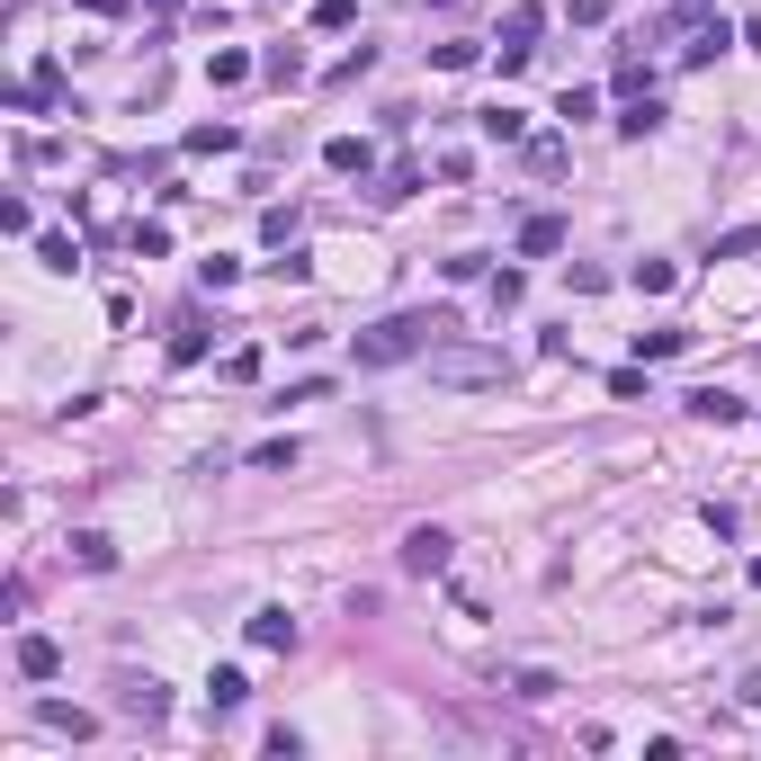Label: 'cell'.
<instances>
[{
    "label": "cell",
    "mask_w": 761,
    "mask_h": 761,
    "mask_svg": "<svg viewBox=\"0 0 761 761\" xmlns=\"http://www.w3.org/2000/svg\"><path fill=\"white\" fill-rule=\"evenodd\" d=\"M457 323L448 314H385L377 331H359V368H403V359H431Z\"/></svg>",
    "instance_id": "obj_1"
},
{
    "label": "cell",
    "mask_w": 761,
    "mask_h": 761,
    "mask_svg": "<svg viewBox=\"0 0 761 761\" xmlns=\"http://www.w3.org/2000/svg\"><path fill=\"white\" fill-rule=\"evenodd\" d=\"M431 377L457 385V394H475V385H502L511 359H502V350H483V340H439V350H431Z\"/></svg>",
    "instance_id": "obj_2"
},
{
    "label": "cell",
    "mask_w": 761,
    "mask_h": 761,
    "mask_svg": "<svg viewBox=\"0 0 761 761\" xmlns=\"http://www.w3.org/2000/svg\"><path fill=\"white\" fill-rule=\"evenodd\" d=\"M448 556H457V537L431 529V520H422V529H403V546H394V565H403V574H422V583L448 574Z\"/></svg>",
    "instance_id": "obj_3"
},
{
    "label": "cell",
    "mask_w": 761,
    "mask_h": 761,
    "mask_svg": "<svg viewBox=\"0 0 761 761\" xmlns=\"http://www.w3.org/2000/svg\"><path fill=\"white\" fill-rule=\"evenodd\" d=\"M537 36H546V10H511V19H502V36H493V45H502V73H529Z\"/></svg>",
    "instance_id": "obj_4"
},
{
    "label": "cell",
    "mask_w": 761,
    "mask_h": 761,
    "mask_svg": "<svg viewBox=\"0 0 761 761\" xmlns=\"http://www.w3.org/2000/svg\"><path fill=\"white\" fill-rule=\"evenodd\" d=\"M117 717H134V726H162L171 717V689L144 672V681H117Z\"/></svg>",
    "instance_id": "obj_5"
},
{
    "label": "cell",
    "mask_w": 761,
    "mask_h": 761,
    "mask_svg": "<svg viewBox=\"0 0 761 761\" xmlns=\"http://www.w3.org/2000/svg\"><path fill=\"white\" fill-rule=\"evenodd\" d=\"M708 19H717V10H708V0H672V10H663V19L645 28V36H654V45H689V36H699Z\"/></svg>",
    "instance_id": "obj_6"
},
{
    "label": "cell",
    "mask_w": 761,
    "mask_h": 761,
    "mask_svg": "<svg viewBox=\"0 0 761 761\" xmlns=\"http://www.w3.org/2000/svg\"><path fill=\"white\" fill-rule=\"evenodd\" d=\"M251 645L260 654H296V618L287 609H251Z\"/></svg>",
    "instance_id": "obj_7"
},
{
    "label": "cell",
    "mask_w": 761,
    "mask_h": 761,
    "mask_svg": "<svg viewBox=\"0 0 761 761\" xmlns=\"http://www.w3.org/2000/svg\"><path fill=\"white\" fill-rule=\"evenodd\" d=\"M368 162H377V153L359 144V134H331V144H323V171H331V180H368Z\"/></svg>",
    "instance_id": "obj_8"
},
{
    "label": "cell",
    "mask_w": 761,
    "mask_h": 761,
    "mask_svg": "<svg viewBox=\"0 0 761 761\" xmlns=\"http://www.w3.org/2000/svg\"><path fill=\"white\" fill-rule=\"evenodd\" d=\"M689 412H699V422H717V431H735V422H743V394H726V385H699V394H689Z\"/></svg>",
    "instance_id": "obj_9"
},
{
    "label": "cell",
    "mask_w": 761,
    "mask_h": 761,
    "mask_svg": "<svg viewBox=\"0 0 761 761\" xmlns=\"http://www.w3.org/2000/svg\"><path fill=\"white\" fill-rule=\"evenodd\" d=\"M36 726H45V735H73V743H81V735H90L99 717H90V708H63V699H36Z\"/></svg>",
    "instance_id": "obj_10"
},
{
    "label": "cell",
    "mask_w": 761,
    "mask_h": 761,
    "mask_svg": "<svg viewBox=\"0 0 761 761\" xmlns=\"http://www.w3.org/2000/svg\"><path fill=\"white\" fill-rule=\"evenodd\" d=\"M251 73H260V63H251L242 45H225V54H206V81H216V90H242Z\"/></svg>",
    "instance_id": "obj_11"
},
{
    "label": "cell",
    "mask_w": 761,
    "mask_h": 761,
    "mask_svg": "<svg viewBox=\"0 0 761 761\" xmlns=\"http://www.w3.org/2000/svg\"><path fill=\"white\" fill-rule=\"evenodd\" d=\"M502 689H511V699H529V708H537V699H556L565 681H556V672H537V663H520V672H502Z\"/></svg>",
    "instance_id": "obj_12"
},
{
    "label": "cell",
    "mask_w": 761,
    "mask_h": 761,
    "mask_svg": "<svg viewBox=\"0 0 761 761\" xmlns=\"http://www.w3.org/2000/svg\"><path fill=\"white\" fill-rule=\"evenodd\" d=\"M19 672H28V681H54V672H63V645H54V637H19Z\"/></svg>",
    "instance_id": "obj_13"
},
{
    "label": "cell",
    "mask_w": 761,
    "mask_h": 761,
    "mask_svg": "<svg viewBox=\"0 0 761 761\" xmlns=\"http://www.w3.org/2000/svg\"><path fill=\"white\" fill-rule=\"evenodd\" d=\"M520 251H529V260L565 251V216H529V225H520Z\"/></svg>",
    "instance_id": "obj_14"
},
{
    "label": "cell",
    "mask_w": 761,
    "mask_h": 761,
    "mask_svg": "<svg viewBox=\"0 0 761 761\" xmlns=\"http://www.w3.org/2000/svg\"><path fill=\"white\" fill-rule=\"evenodd\" d=\"M663 126V99L645 90V99H628V117H618V134H628V144H645V134Z\"/></svg>",
    "instance_id": "obj_15"
},
{
    "label": "cell",
    "mask_w": 761,
    "mask_h": 761,
    "mask_svg": "<svg viewBox=\"0 0 761 761\" xmlns=\"http://www.w3.org/2000/svg\"><path fill=\"white\" fill-rule=\"evenodd\" d=\"M475 134H493V144H520L529 117H520V108H483V117H475Z\"/></svg>",
    "instance_id": "obj_16"
},
{
    "label": "cell",
    "mask_w": 761,
    "mask_h": 761,
    "mask_svg": "<svg viewBox=\"0 0 761 761\" xmlns=\"http://www.w3.org/2000/svg\"><path fill=\"white\" fill-rule=\"evenodd\" d=\"M672 279H681L672 260H637V269H628V287H637V296H672Z\"/></svg>",
    "instance_id": "obj_17"
},
{
    "label": "cell",
    "mask_w": 761,
    "mask_h": 761,
    "mask_svg": "<svg viewBox=\"0 0 761 761\" xmlns=\"http://www.w3.org/2000/svg\"><path fill=\"white\" fill-rule=\"evenodd\" d=\"M73 556H81V574H108V565H117V537L81 529V537H73Z\"/></svg>",
    "instance_id": "obj_18"
},
{
    "label": "cell",
    "mask_w": 761,
    "mask_h": 761,
    "mask_svg": "<svg viewBox=\"0 0 761 761\" xmlns=\"http://www.w3.org/2000/svg\"><path fill=\"white\" fill-rule=\"evenodd\" d=\"M197 359H206V323L188 314V323L171 331V368H197Z\"/></svg>",
    "instance_id": "obj_19"
},
{
    "label": "cell",
    "mask_w": 761,
    "mask_h": 761,
    "mask_svg": "<svg viewBox=\"0 0 761 761\" xmlns=\"http://www.w3.org/2000/svg\"><path fill=\"white\" fill-rule=\"evenodd\" d=\"M726 45H735V36H726V19H708V28H699V36H689V45H681V63H717V54H726Z\"/></svg>",
    "instance_id": "obj_20"
},
{
    "label": "cell",
    "mask_w": 761,
    "mask_h": 761,
    "mask_svg": "<svg viewBox=\"0 0 761 761\" xmlns=\"http://www.w3.org/2000/svg\"><path fill=\"white\" fill-rule=\"evenodd\" d=\"M233 144H242L233 126H188V134H180V153H233Z\"/></svg>",
    "instance_id": "obj_21"
},
{
    "label": "cell",
    "mask_w": 761,
    "mask_h": 761,
    "mask_svg": "<svg viewBox=\"0 0 761 761\" xmlns=\"http://www.w3.org/2000/svg\"><path fill=\"white\" fill-rule=\"evenodd\" d=\"M529 171L556 180V171H565V134H529Z\"/></svg>",
    "instance_id": "obj_22"
},
{
    "label": "cell",
    "mask_w": 761,
    "mask_h": 761,
    "mask_svg": "<svg viewBox=\"0 0 761 761\" xmlns=\"http://www.w3.org/2000/svg\"><path fill=\"white\" fill-rule=\"evenodd\" d=\"M242 689H251L242 672H216V681H206V708H216V717H233V708H242Z\"/></svg>",
    "instance_id": "obj_23"
},
{
    "label": "cell",
    "mask_w": 761,
    "mask_h": 761,
    "mask_svg": "<svg viewBox=\"0 0 761 761\" xmlns=\"http://www.w3.org/2000/svg\"><path fill=\"white\" fill-rule=\"evenodd\" d=\"M36 260H45V269H63V279H73V269H81V242H73V233H45V242H36Z\"/></svg>",
    "instance_id": "obj_24"
},
{
    "label": "cell",
    "mask_w": 761,
    "mask_h": 761,
    "mask_svg": "<svg viewBox=\"0 0 761 761\" xmlns=\"http://www.w3.org/2000/svg\"><path fill=\"white\" fill-rule=\"evenodd\" d=\"M689 350V331H637V359L654 368V359H681Z\"/></svg>",
    "instance_id": "obj_25"
},
{
    "label": "cell",
    "mask_w": 761,
    "mask_h": 761,
    "mask_svg": "<svg viewBox=\"0 0 761 761\" xmlns=\"http://www.w3.org/2000/svg\"><path fill=\"white\" fill-rule=\"evenodd\" d=\"M260 377V340H233V350H225V385H251Z\"/></svg>",
    "instance_id": "obj_26"
},
{
    "label": "cell",
    "mask_w": 761,
    "mask_h": 761,
    "mask_svg": "<svg viewBox=\"0 0 761 761\" xmlns=\"http://www.w3.org/2000/svg\"><path fill=\"white\" fill-rule=\"evenodd\" d=\"M251 466H260V475H287V466H296V439H260Z\"/></svg>",
    "instance_id": "obj_27"
},
{
    "label": "cell",
    "mask_w": 761,
    "mask_h": 761,
    "mask_svg": "<svg viewBox=\"0 0 761 761\" xmlns=\"http://www.w3.org/2000/svg\"><path fill=\"white\" fill-rule=\"evenodd\" d=\"M412 188H422V162H394V171H385V188H377V197H385V206H403V197H412Z\"/></svg>",
    "instance_id": "obj_28"
},
{
    "label": "cell",
    "mask_w": 761,
    "mask_h": 761,
    "mask_svg": "<svg viewBox=\"0 0 761 761\" xmlns=\"http://www.w3.org/2000/svg\"><path fill=\"white\" fill-rule=\"evenodd\" d=\"M126 242H134V251H144V260H162V251H171V225H162V216H144V225H134Z\"/></svg>",
    "instance_id": "obj_29"
},
{
    "label": "cell",
    "mask_w": 761,
    "mask_h": 761,
    "mask_svg": "<svg viewBox=\"0 0 761 761\" xmlns=\"http://www.w3.org/2000/svg\"><path fill=\"white\" fill-rule=\"evenodd\" d=\"M350 19H359V0H314V28H323V36H340Z\"/></svg>",
    "instance_id": "obj_30"
},
{
    "label": "cell",
    "mask_w": 761,
    "mask_h": 761,
    "mask_svg": "<svg viewBox=\"0 0 761 761\" xmlns=\"http://www.w3.org/2000/svg\"><path fill=\"white\" fill-rule=\"evenodd\" d=\"M260 242L287 251V242H296V206H269V216H260Z\"/></svg>",
    "instance_id": "obj_31"
},
{
    "label": "cell",
    "mask_w": 761,
    "mask_h": 761,
    "mask_svg": "<svg viewBox=\"0 0 761 761\" xmlns=\"http://www.w3.org/2000/svg\"><path fill=\"white\" fill-rule=\"evenodd\" d=\"M609 10H618V0H574V28H600Z\"/></svg>",
    "instance_id": "obj_32"
},
{
    "label": "cell",
    "mask_w": 761,
    "mask_h": 761,
    "mask_svg": "<svg viewBox=\"0 0 761 761\" xmlns=\"http://www.w3.org/2000/svg\"><path fill=\"white\" fill-rule=\"evenodd\" d=\"M743 699H752V708H761V672H743Z\"/></svg>",
    "instance_id": "obj_33"
},
{
    "label": "cell",
    "mask_w": 761,
    "mask_h": 761,
    "mask_svg": "<svg viewBox=\"0 0 761 761\" xmlns=\"http://www.w3.org/2000/svg\"><path fill=\"white\" fill-rule=\"evenodd\" d=\"M752 591H761V556H752Z\"/></svg>",
    "instance_id": "obj_34"
}]
</instances>
